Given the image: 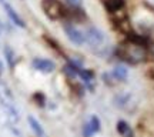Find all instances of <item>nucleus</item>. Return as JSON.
Returning a JSON list of instances; mask_svg holds the SVG:
<instances>
[{
	"mask_svg": "<svg viewBox=\"0 0 154 137\" xmlns=\"http://www.w3.org/2000/svg\"><path fill=\"white\" fill-rule=\"evenodd\" d=\"M104 2H107V0H103V3H104Z\"/></svg>",
	"mask_w": 154,
	"mask_h": 137,
	"instance_id": "17",
	"label": "nucleus"
},
{
	"mask_svg": "<svg viewBox=\"0 0 154 137\" xmlns=\"http://www.w3.org/2000/svg\"><path fill=\"white\" fill-rule=\"evenodd\" d=\"M123 137H134V133H133V130L130 129L127 133H124V134H123Z\"/></svg>",
	"mask_w": 154,
	"mask_h": 137,
	"instance_id": "13",
	"label": "nucleus"
},
{
	"mask_svg": "<svg viewBox=\"0 0 154 137\" xmlns=\"http://www.w3.org/2000/svg\"><path fill=\"white\" fill-rule=\"evenodd\" d=\"M2 5H6V3H10V0H0Z\"/></svg>",
	"mask_w": 154,
	"mask_h": 137,
	"instance_id": "16",
	"label": "nucleus"
},
{
	"mask_svg": "<svg viewBox=\"0 0 154 137\" xmlns=\"http://www.w3.org/2000/svg\"><path fill=\"white\" fill-rule=\"evenodd\" d=\"M86 43H88L93 49L104 47V43H106L104 33L97 27H90L86 32Z\"/></svg>",
	"mask_w": 154,
	"mask_h": 137,
	"instance_id": "3",
	"label": "nucleus"
},
{
	"mask_svg": "<svg viewBox=\"0 0 154 137\" xmlns=\"http://www.w3.org/2000/svg\"><path fill=\"white\" fill-rule=\"evenodd\" d=\"M3 70H5V66H3V63L0 61V76H2V73H3Z\"/></svg>",
	"mask_w": 154,
	"mask_h": 137,
	"instance_id": "14",
	"label": "nucleus"
},
{
	"mask_svg": "<svg viewBox=\"0 0 154 137\" xmlns=\"http://www.w3.org/2000/svg\"><path fill=\"white\" fill-rule=\"evenodd\" d=\"M64 33H66L67 39H69L73 44H76V46H82V44L86 43V34H83L82 32L77 27H74V26H70V24L64 26Z\"/></svg>",
	"mask_w": 154,
	"mask_h": 137,
	"instance_id": "5",
	"label": "nucleus"
},
{
	"mask_svg": "<svg viewBox=\"0 0 154 137\" xmlns=\"http://www.w3.org/2000/svg\"><path fill=\"white\" fill-rule=\"evenodd\" d=\"M128 76V70L124 66H116L113 69V77L117 80H126Z\"/></svg>",
	"mask_w": 154,
	"mask_h": 137,
	"instance_id": "9",
	"label": "nucleus"
},
{
	"mask_svg": "<svg viewBox=\"0 0 154 137\" xmlns=\"http://www.w3.org/2000/svg\"><path fill=\"white\" fill-rule=\"evenodd\" d=\"M117 130H119V133H120L121 136L124 134V133H127L128 130H130V126L127 124L126 121H123V120H120L119 123H117Z\"/></svg>",
	"mask_w": 154,
	"mask_h": 137,
	"instance_id": "11",
	"label": "nucleus"
},
{
	"mask_svg": "<svg viewBox=\"0 0 154 137\" xmlns=\"http://www.w3.org/2000/svg\"><path fill=\"white\" fill-rule=\"evenodd\" d=\"M5 56H6V59H7V61H9V66H10V67L14 66V63H16V56H14V51H13V49H11V47L6 46Z\"/></svg>",
	"mask_w": 154,
	"mask_h": 137,
	"instance_id": "10",
	"label": "nucleus"
},
{
	"mask_svg": "<svg viewBox=\"0 0 154 137\" xmlns=\"http://www.w3.org/2000/svg\"><path fill=\"white\" fill-rule=\"evenodd\" d=\"M0 107L3 109L7 119L11 123L19 121L20 114H19V109L16 106V100L13 97V93L10 92V89L7 87L3 82H0Z\"/></svg>",
	"mask_w": 154,
	"mask_h": 137,
	"instance_id": "1",
	"label": "nucleus"
},
{
	"mask_svg": "<svg viewBox=\"0 0 154 137\" xmlns=\"http://www.w3.org/2000/svg\"><path fill=\"white\" fill-rule=\"evenodd\" d=\"M32 66L34 70H37L38 73H43V74H50L53 73L56 69L54 61L49 60V59H43V57H36L32 61Z\"/></svg>",
	"mask_w": 154,
	"mask_h": 137,
	"instance_id": "4",
	"label": "nucleus"
},
{
	"mask_svg": "<svg viewBox=\"0 0 154 137\" xmlns=\"http://www.w3.org/2000/svg\"><path fill=\"white\" fill-rule=\"evenodd\" d=\"M2 33H3V23L0 20V36H2Z\"/></svg>",
	"mask_w": 154,
	"mask_h": 137,
	"instance_id": "15",
	"label": "nucleus"
},
{
	"mask_svg": "<svg viewBox=\"0 0 154 137\" xmlns=\"http://www.w3.org/2000/svg\"><path fill=\"white\" fill-rule=\"evenodd\" d=\"M27 123H29V126H30V129L33 130V133H34V136L36 137H47V134H46V132H44L43 126L40 124V121H38L36 117L29 116Z\"/></svg>",
	"mask_w": 154,
	"mask_h": 137,
	"instance_id": "8",
	"label": "nucleus"
},
{
	"mask_svg": "<svg viewBox=\"0 0 154 137\" xmlns=\"http://www.w3.org/2000/svg\"><path fill=\"white\" fill-rule=\"evenodd\" d=\"M66 2L73 7H80L82 6V0H66Z\"/></svg>",
	"mask_w": 154,
	"mask_h": 137,
	"instance_id": "12",
	"label": "nucleus"
},
{
	"mask_svg": "<svg viewBox=\"0 0 154 137\" xmlns=\"http://www.w3.org/2000/svg\"><path fill=\"white\" fill-rule=\"evenodd\" d=\"M44 14L50 20H60L67 16V10L60 0H43L42 2Z\"/></svg>",
	"mask_w": 154,
	"mask_h": 137,
	"instance_id": "2",
	"label": "nucleus"
},
{
	"mask_svg": "<svg viewBox=\"0 0 154 137\" xmlns=\"http://www.w3.org/2000/svg\"><path fill=\"white\" fill-rule=\"evenodd\" d=\"M3 7H5V10H6V13H7L9 19H10V20L14 23L16 26H19V27H26V24H24V22H23V19L17 14V11L13 9V6H11L10 3H6V5H3Z\"/></svg>",
	"mask_w": 154,
	"mask_h": 137,
	"instance_id": "7",
	"label": "nucleus"
},
{
	"mask_svg": "<svg viewBox=\"0 0 154 137\" xmlns=\"http://www.w3.org/2000/svg\"><path fill=\"white\" fill-rule=\"evenodd\" d=\"M100 126L101 123L100 120L96 117V116H91L88 121L84 124V129H83V136L84 137H93L94 134H97L100 132Z\"/></svg>",
	"mask_w": 154,
	"mask_h": 137,
	"instance_id": "6",
	"label": "nucleus"
}]
</instances>
